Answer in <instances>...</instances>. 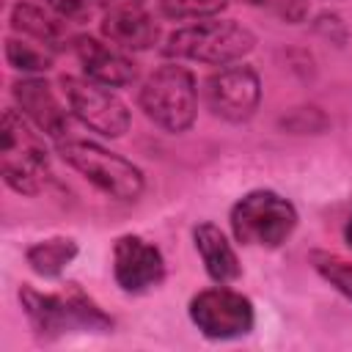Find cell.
I'll return each mask as SVG.
<instances>
[{"label":"cell","mask_w":352,"mask_h":352,"mask_svg":"<svg viewBox=\"0 0 352 352\" xmlns=\"http://www.w3.org/2000/svg\"><path fill=\"white\" fill-rule=\"evenodd\" d=\"M22 308L33 324V330L44 338H55L74 330H110L113 322L80 292L69 289L60 294H38L30 286L19 292Z\"/></svg>","instance_id":"obj_1"},{"label":"cell","mask_w":352,"mask_h":352,"mask_svg":"<svg viewBox=\"0 0 352 352\" xmlns=\"http://www.w3.org/2000/svg\"><path fill=\"white\" fill-rule=\"evenodd\" d=\"M253 33L234 19H198L176 30L165 44V52L173 58L226 66L248 55L253 50Z\"/></svg>","instance_id":"obj_2"},{"label":"cell","mask_w":352,"mask_h":352,"mask_svg":"<svg viewBox=\"0 0 352 352\" xmlns=\"http://www.w3.org/2000/svg\"><path fill=\"white\" fill-rule=\"evenodd\" d=\"M0 168L16 192L33 195L44 187L50 173V160L41 138L33 132L28 118L16 110L3 113V148H0Z\"/></svg>","instance_id":"obj_3"},{"label":"cell","mask_w":352,"mask_h":352,"mask_svg":"<svg viewBox=\"0 0 352 352\" xmlns=\"http://www.w3.org/2000/svg\"><path fill=\"white\" fill-rule=\"evenodd\" d=\"M140 107L157 126L168 132H184L195 121L198 110L192 74L176 63L157 69L140 88Z\"/></svg>","instance_id":"obj_4"},{"label":"cell","mask_w":352,"mask_h":352,"mask_svg":"<svg viewBox=\"0 0 352 352\" xmlns=\"http://www.w3.org/2000/svg\"><path fill=\"white\" fill-rule=\"evenodd\" d=\"M294 226H297L294 206L272 190L248 192L231 209V228L242 245L278 248L292 236Z\"/></svg>","instance_id":"obj_5"},{"label":"cell","mask_w":352,"mask_h":352,"mask_svg":"<svg viewBox=\"0 0 352 352\" xmlns=\"http://www.w3.org/2000/svg\"><path fill=\"white\" fill-rule=\"evenodd\" d=\"M60 157L77 173H82L94 187L118 201H135L143 192V173L124 157L88 143V140H66L60 143Z\"/></svg>","instance_id":"obj_6"},{"label":"cell","mask_w":352,"mask_h":352,"mask_svg":"<svg viewBox=\"0 0 352 352\" xmlns=\"http://www.w3.org/2000/svg\"><path fill=\"white\" fill-rule=\"evenodd\" d=\"M190 319L209 338H236L253 327V305L248 297L231 289H206L192 297Z\"/></svg>","instance_id":"obj_7"},{"label":"cell","mask_w":352,"mask_h":352,"mask_svg":"<svg viewBox=\"0 0 352 352\" xmlns=\"http://www.w3.org/2000/svg\"><path fill=\"white\" fill-rule=\"evenodd\" d=\"M63 91L72 113L94 132L107 138H118L126 132L129 110L116 94L107 91V85H99L94 80H80V77H63Z\"/></svg>","instance_id":"obj_8"},{"label":"cell","mask_w":352,"mask_h":352,"mask_svg":"<svg viewBox=\"0 0 352 352\" xmlns=\"http://www.w3.org/2000/svg\"><path fill=\"white\" fill-rule=\"evenodd\" d=\"M204 96L214 116L226 121H245L258 107L261 82L250 66H226L206 80Z\"/></svg>","instance_id":"obj_9"},{"label":"cell","mask_w":352,"mask_h":352,"mask_svg":"<svg viewBox=\"0 0 352 352\" xmlns=\"http://www.w3.org/2000/svg\"><path fill=\"white\" fill-rule=\"evenodd\" d=\"M116 280L124 292H146L165 278L162 253L140 236H121L113 250Z\"/></svg>","instance_id":"obj_10"},{"label":"cell","mask_w":352,"mask_h":352,"mask_svg":"<svg viewBox=\"0 0 352 352\" xmlns=\"http://www.w3.org/2000/svg\"><path fill=\"white\" fill-rule=\"evenodd\" d=\"M14 99L19 104V113L50 138H63L69 132V113L63 110V104L44 80L14 82Z\"/></svg>","instance_id":"obj_11"},{"label":"cell","mask_w":352,"mask_h":352,"mask_svg":"<svg viewBox=\"0 0 352 352\" xmlns=\"http://www.w3.org/2000/svg\"><path fill=\"white\" fill-rule=\"evenodd\" d=\"M102 33L110 44L124 50H148L160 38V28L154 16L138 6H116L102 19Z\"/></svg>","instance_id":"obj_12"},{"label":"cell","mask_w":352,"mask_h":352,"mask_svg":"<svg viewBox=\"0 0 352 352\" xmlns=\"http://www.w3.org/2000/svg\"><path fill=\"white\" fill-rule=\"evenodd\" d=\"M74 52L82 63L85 77L99 85L118 88L135 80V63L126 55H121L113 44H102L96 38H77Z\"/></svg>","instance_id":"obj_13"},{"label":"cell","mask_w":352,"mask_h":352,"mask_svg":"<svg viewBox=\"0 0 352 352\" xmlns=\"http://www.w3.org/2000/svg\"><path fill=\"white\" fill-rule=\"evenodd\" d=\"M195 248L206 264V272L217 280V283H228L234 278H239V261L234 248L228 245V239L223 236V231L212 223H201L195 228Z\"/></svg>","instance_id":"obj_14"},{"label":"cell","mask_w":352,"mask_h":352,"mask_svg":"<svg viewBox=\"0 0 352 352\" xmlns=\"http://www.w3.org/2000/svg\"><path fill=\"white\" fill-rule=\"evenodd\" d=\"M11 25L25 33L28 38L55 50L63 38H66V28H63V19L60 16H52L47 14L44 8L33 6V3H16L14 11H11Z\"/></svg>","instance_id":"obj_15"},{"label":"cell","mask_w":352,"mask_h":352,"mask_svg":"<svg viewBox=\"0 0 352 352\" xmlns=\"http://www.w3.org/2000/svg\"><path fill=\"white\" fill-rule=\"evenodd\" d=\"M74 256H77V245H74V239H66V236L44 239V242H36L33 248H28V264L38 275H47V278L58 275Z\"/></svg>","instance_id":"obj_16"},{"label":"cell","mask_w":352,"mask_h":352,"mask_svg":"<svg viewBox=\"0 0 352 352\" xmlns=\"http://www.w3.org/2000/svg\"><path fill=\"white\" fill-rule=\"evenodd\" d=\"M6 58L19 72H47L52 66V50L38 41L30 44V41H19V38H8Z\"/></svg>","instance_id":"obj_17"},{"label":"cell","mask_w":352,"mask_h":352,"mask_svg":"<svg viewBox=\"0 0 352 352\" xmlns=\"http://www.w3.org/2000/svg\"><path fill=\"white\" fill-rule=\"evenodd\" d=\"M228 0H160L162 14L170 19H206L226 8Z\"/></svg>","instance_id":"obj_18"},{"label":"cell","mask_w":352,"mask_h":352,"mask_svg":"<svg viewBox=\"0 0 352 352\" xmlns=\"http://www.w3.org/2000/svg\"><path fill=\"white\" fill-rule=\"evenodd\" d=\"M314 267L341 292L352 300V264L338 258V256H330V253H314Z\"/></svg>","instance_id":"obj_19"},{"label":"cell","mask_w":352,"mask_h":352,"mask_svg":"<svg viewBox=\"0 0 352 352\" xmlns=\"http://www.w3.org/2000/svg\"><path fill=\"white\" fill-rule=\"evenodd\" d=\"M248 6H256V8H264V11H272L289 22H297L305 16V8H308V0H245Z\"/></svg>","instance_id":"obj_20"},{"label":"cell","mask_w":352,"mask_h":352,"mask_svg":"<svg viewBox=\"0 0 352 352\" xmlns=\"http://www.w3.org/2000/svg\"><path fill=\"white\" fill-rule=\"evenodd\" d=\"M47 6L63 22H82L91 16V0H47Z\"/></svg>","instance_id":"obj_21"},{"label":"cell","mask_w":352,"mask_h":352,"mask_svg":"<svg viewBox=\"0 0 352 352\" xmlns=\"http://www.w3.org/2000/svg\"><path fill=\"white\" fill-rule=\"evenodd\" d=\"M99 3H104V6L116 8V6H138V3H143V0H99Z\"/></svg>","instance_id":"obj_22"},{"label":"cell","mask_w":352,"mask_h":352,"mask_svg":"<svg viewBox=\"0 0 352 352\" xmlns=\"http://www.w3.org/2000/svg\"><path fill=\"white\" fill-rule=\"evenodd\" d=\"M344 236H346V242H349V248H352V217H349V223H346V231H344Z\"/></svg>","instance_id":"obj_23"}]
</instances>
